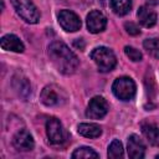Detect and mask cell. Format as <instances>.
Segmentation results:
<instances>
[{
  "label": "cell",
  "instance_id": "cell-1",
  "mask_svg": "<svg viewBox=\"0 0 159 159\" xmlns=\"http://www.w3.org/2000/svg\"><path fill=\"white\" fill-rule=\"evenodd\" d=\"M48 56L55 67L63 75H72L80 65L77 56L63 42H52L48 46Z\"/></svg>",
  "mask_w": 159,
  "mask_h": 159
},
{
  "label": "cell",
  "instance_id": "cell-2",
  "mask_svg": "<svg viewBox=\"0 0 159 159\" xmlns=\"http://www.w3.org/2000/svg\"><path fill=\"white\" fill-rule=\"evenodd\" d=\"M91 58L94 61V63L102 72L112 71L117 63V58H116L113 51L107 47H103V46L96 47L91 52Z\"/></svg>",
  "mask_w": 159,
  "mask_h": 159
},
{
  "label": "cell",
  "instance_id": "cell-3",
  "mask_svg": "<svg viewBox=\"0 0 159 159\" xmlns=\"http://www.w3.org/2000/svg\"><path fill=\"white\" fill-rule=\"evenodd\" d=\"M16 12L29 24H36L40 20V12L31 0H10Z\"/></svg>",
  "mask_w": 159,
  "mask_h": 159
},
{
  "label": "cell",
  "instance_id": "cell-4",
  "mask_svg": "<svg viewBox=\"0 0 159 159\" xmlns=\"http://www.w3.org/2000/svg\"><path fill=\"white\" fill-rule=\"evenodd\" d=\"M46 134L52 145H62L67 140V132L57 118H50L46 122Z\"/></svg>",
  "mask_w": 159,
  "mask_h": 159
},
{
  "label": "cell",
  "instance_id": "cell-5",
  "mask_svg": "<svg viewBox=\"0 0 159 159\" xmlns=\"http://www.w3.org/2000/svg\"><path fill=\"white\" fill-rule=\"evenodd\" d=\"M113 93L122 101H129L135 96V83L129 77H119L113 82Z\"/></svg>",
  "mask_w": 159,
  "mask_h": 159
},
{
  "label": "cell",
  "instance_id": "cell-6",
  "mask_svg": "<svg viewBox=\"0 0 159 159\" xmlns=\"http://www.w3.org/2000/svg\"><path fill=\"white\" fill-rule=\"evenodd\" d=\"M66 101L65 92L55 84L46 86L41 92V102L48 107L58 106Z\"/></svg>",
  "mask_w": 159,
  "mask_h": 159
},
{
  "label": "cell",
  "instance_id": "cell-7",
  "mask_svg": "<svg viewBox=\"0 0 159 159\" xmlns=\"http://www.w3.org/2000/svg\"><path fill=\"white\" fill-rule=\"evenodd\" d=\"M108 109L109 107H108L107 101L103 97L96 96L89 101L87 111H86V116L91 119H101L107 114Z\"/></svg>",
  "mask_w": 159,
  "mask_h": 159
},
{
  "label": "cell",
  "instance_id": "cell-8",
  "mask_svg": "<svg viewBox=\"0 0 159 159\" xmlns=\"http://www.w3.org/2000/svg\"><path fill=\"white\" fill-rule=\"evenodd\" d=\"M58 22L61 27L68 32H75L81 29L80 17L71 10H61L58 12Z\"/></svg>",
  "mask_w": 159,
  "mask_h": 159
},
{
  "label": "cell",
  "instance_id": "cell-9",
  "mask_svg": "<svg viewBox=\"0 0 159 159\" xmlns=\"http://www.w3.org/2000/svg\"><path fill=\"white\" fill-rule=\"evenodd\" d=\"M106 25H107V19L101 11L93 10L87 15V27L89 32L98 34L106 29Z\"/></svg>",
  "mask_w": 159,
  "mask_h": 159
},
{
  "label": "cell",
  "instance_id": "cell-10",
  "mask_svg": "<svg viewBox=\"0 0 159 159\" xmlns=\"http://www.w3.org/2000/svg\"><path fill=\"white\" fill-rule=\"evenodd\" d=\"M12 144H14V147L17 150H21V152H27V150L34 149V139H32V135L27 130H25V129L19 130L14 135Z\"/></svg>",
  "mask_w": 159,
  "mask_h": 159
},
{
  "label": "cell",
  "instance_id": "cell-11",
  "mask_svg": "<svg viewBox=\"0 0 159 159\" xmlns=\"http://www.w3.org/2000/svg\"><path fill=\"white\" fill-rule=\"evenodd\" d=\"M144 154H145L144 143L138 135L132 134L128 139V155L133 159H139V158H144Z\"/></svg>",
  "mask_w": 159,
  "mask_h": 159
},
{
  "label": "cell",
  "instance_id": "cell-12",
  "mask_svg": "<svg viewBox=\"0 0 159 159\" xmlns=\"http://www.w3.org/2000/svg\"><path fill=\"white\" fill-rule=\"evenodd\" d=\"M0 45H1V47L4 50H7V51L22 52L25 50V46L21 42V40L16 35H12V34H9V35L2 36V39L0 41Z\"/></svg>",
  "mask_w": 159,
  "mask_h": 159
},
{
  "label": "cell",
  "instance_id": "cell-13",
  "mask_svg": "<svg viewBox=\"0 0 159 159\" xmlns=\"http://www.w3.org/2000/svg\"><path fill=\"white\" fill-rule=\"evenodd\" d=\"M139 22L144 27H152L157 24V14L148 6H140L137 12Z\"/></svg>",
  "mask_w": 159,
  "mask_h": 159
},
{
  "label": "cell",
  "instance_id": "cell-14",
  "mask_svg": "<svg viewBox=\"0 0 159 159\" xmlns=\"http://www.w3.org/2000/svg\"><path fill=\"white\" fill-rule=\"evenodd\" d=\"M78 133L86 138H98L102 134V128L94 123H82L78 125Z\"/></svg>",
  "mask_w": 159,
  "mask_h": 159
},
{
  "label": "cell",
  "instance_id": "cell-15",
  "mask_svg": "<svg viewBox=\"0 0 159 159\" xmlns=\"http://www.w3.org/2000/svg\"><path fill=\"white\" fill-rule=\"evenodd\" d=\"M142 132L152 145L159 147V127H155L153 124H143Z\"/></svg>",
  "mask_w": 159,
  "mask_h": 159
},
{
  "label": "cell",
  "instance_id": "cell-16",
  "mask_svg": "<svg viewBox=\"0 0 159 159\" xmlns=\"http://www.w3.org/2000/svg\"><path fill=\"white\" fill-rule=\"evenodd\" d=\"M111 7L114 14L123 16L130 11L132 0H111Z\"/></svg>",
  "mask_w": 159,
  "mask_h": 159
},
{
  "label": "cell",
  "instance_id": "cell-17",
  "mask_svg": "<svg viewBox=\"0 0 159 159\" xmlns=\"http://www.w3.org/2000/svg\"><path fill=\"white\" fill-rule=\"evenodd\" d=\"M143 46L150 56L159 58V39H147L144 40Z\"/></svg>",
  "mask_w": 159,
  "mask_h": 159
},
{
  "label": "cell",
  "instance_id": "cell-18",
  "mask_svg": "<svg viewBox=\"0 0 159 159\" xmlns=\"http://www.w3.org/2000/svg\"><path fill=\"white\" fill-rule=\"evenodd\" d=\"M108 157L112 159H118L123 157V145L119 140L114 139L108 147Z\"/></svg>",
  "mask_w": 159,
  "mask_h": 159
},
{
  "label": "cell",
  "instance_id": "cell-19",
  "mask_svg": "<svg viewBox=\"0 0 159 159\" xmlns=\"http://www.w3.org/2000/svg\"><path fill=\"white\" fill-rule=\"evenodd\" d=\"M72 158H98V153L89 147H81L72 153Z\"/></svg>",
  "mask_w": 159,
  "mask_h": 159
},
{
  "label": "cell",
  "instance_id": "cell-20",
  "mask_svg": "<svg viewBox=\"0 0 159 159\" xmlns=\"http://www.w3.org/2000/svg\"><path fill=\"white\" fill-rule=\"evenodd\" d=\"M124 52H125V55H127L132 61H134V62L142 60V53H140V51L137 50V48H134V47H132V46H125V47H124Z\"/></svg>",
  "mask_w": 159,
  "mask_h": 159
},
{
  "label": "cell",
  "instance_id": "cell-21",
  "mask_svg": "<svg viewBox=\"0 0 159 159\" xmlns=\"http://www.w3.org/2000/svg\"><path fill=\"white\" fill-rule=\"evenodd\" d=\"M124 27H125V30H127V32L129 35H138V34H140L139 27L134 22H125L124 24Z\"/></svg>",
  "mask_w": 159,
  "mask_h": 159
},
{
  "label": "cell",
  "instance_id": "cell-22",
  "mask_svg": "<svg viewBox=\"0 0 159 159\" xmlns=\"http://www.w3.org/2000/svg\"><path fill=\"white\" fill-rule=\"evenodd\" d=\"M73 46L77 47V48H80V50H83V48H84V42H83L82 39H77V40H75Z\"/></svg>",
  "mask_w": 159,
  "mask_h": 159
},
{
  "label": "cell",
  "instance_id": "cell-23",
  "mask_svg": "<svg viewBox=\"0 0 159 159\" xmlns=\"http://www.w3.org/2000/svg\"><path fill=\"white\" fill-rule=\"evenodd\" d=\"M147 2L150 5H159V0H147Z\"/></svg>",
  "mask_w": 159,
  "mask_h": 159
},
{
  "label": "cell",
  "instance_id": "cell-24",
  "mask_svg": "<svg viewBox=\"0 0 159 159\" xmlns=\"http://www.w3.org/2000/svg\"><path fill=\"white\" fill-rule=\"evenodd\" d=\"M157 158H159V154H158V155H157Z\"/></svg>",
  "mask_w": 159,
  "mask_h": 159
}]
</instances>
